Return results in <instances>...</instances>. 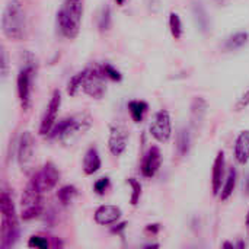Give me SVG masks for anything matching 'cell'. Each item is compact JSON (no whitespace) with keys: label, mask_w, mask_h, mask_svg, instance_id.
Instances as JSON below:
<instances>
[{"label":"cell","mask_w":249,"mask_h":249,"mask_svg":"<svg viewBox=\"0 0 249 249\" xmlns=\"http://www.w3.org/2000/svg\"><path fill=\"white\" fill-rule=\"evenodd\" d=\"M3 35L10 41H22L28 32L26 13L20 0H10L1 16Z\"/></svg>","instance_id":"obj_1"},{"label":"cell","mask_w":249,"mask_h":249,"mask_svg":"<svg viewBox=\"0 0 249 249\" xmlns=\"http://www.w3.org/2000/svg\"><path fill=\"white\" fill-rule=\"evenodd\" d=\"M0 212H1V242L3 249L12 248L19 238V220L12 196L7 191L1 193L0 197Z\"/></svg>","instance_id":"obj_2"},{"label":"cell","mask_w":249,"mask_h":249,"mask_svg":"<svg viewBox=\"0 0 249 249\" xmlns=\"http://www.w3.org/2000/svg\"><path fill=\"white\" fill-rule=\"evenodd\" d=\"M22 58V67L18 73L16 85H18V96L19 102L23 111H28L31 108V85L32 79L36 74L38 70V60L31 51H23L20 54Z\"/></svg>","instance_id":"obj_3"},{"label":"cell","mask_w":249,"mask_h":249,"mask_svg":"<svg viewBox=\"0 0 249 249\" xmlns=\"http://www.w3.org/2000/svg\"><path fill=\"white\" fill-rule=\"evenodd\" d=\"M92 127V118L88 114H76L55 123L51 133L47 136L51 140H67L74 134L88 131Z\"/></svg>","instance_id":"obj_4"},{"label":"cell","mask_w":249,"mask_h":249,"mask_svg":"<svg viewBox=\"0 0 249 249\" xmlns=\"http://www.w3.org/2000/svg\"><path fill=\"white\" fill-rule=\"evenodd\" d=\"M42 193L31 182H28L26 188L20 197V217L23 220H32L42 213Z\"/></svg>","instance_id":"obj_5"},{"label":"cell","mask_w":249,"mask_h":249,"mask_svg":"<svg viewBox=\"0 0 249 249\" xmlns=\"http://www.w3.org/2000/svg\"><path fill=\"white\" fill-rule=\"evenodd\" d=\"M60 181V171L58 168L53 163V162H47L39 171H36L32 178H31V184H34L42 194L51 191L53 188H55V185Z\"/></svg>","instance_id":"obj_6"},{"label":"cell","mask_w":249,"mask_h":249,"mask_svg":"<svg viewBox=\"0 0 249 249\" xmlns=\"http://www.w3.org/2000/svg\"><path fill=\"white\" fill-rule=\"evenodd\" d=\"M107 76L101 69H86V76L83 80V92L86 95H89L90 98L95 99H101L105 92H107V82H105Z\"/></svg>","instance_id":"obj_7"},{"label":"cell","mask_w":249,"mask_h":249,"mask_svg":"<svg viewBox=\"0 0 249 249\" xmlns=\"http://www.w3.org/2000/svg\"><path fill=\"white\" fill-rule=\"evenodd\" d=\"M34 156H35V140L31 131H25L20 136L18 144V163L25 174H31L34 168Z\"/></svg>","instance_id":"obj_8"},{"label":"cell","mask_w":249,"mask_h":249,"mask_svg":"<svg viewBox=\"0 0 249 249\" xmlns=\"http://www.w3.org/2000/svg\"><path fill=\"white\" fill-rule=\"evenodd\" d=\"M149 131H150L152 137L159 143H166L171 139L172 121H171V115L166 109H160L153 115Z\"/></svg>","instance_id":"obj_9"},{"label":"cell","mask_w":249,"mask_h":249,"mask_svg":"<svg viewBox=\"0 0 249 249\" xmlns=\"http://www.w3.org/2000/svg\"><path fill=\"white\" fill-rule=\"evenodd\" d=\"M130 133L128 128L121 123H114L109 127V139H108V149L112 156H121L128 144Z\"/></svg>","instance_id":"obj_10"},{"label":"cell","mask_w":249,"mask_h":249,"mask_svg":"<svg viewBox=\"0 0 249 249\" xmlns=\"http://www.w3.org/2000/svg\"><path fill=\"white\" fill-rule=\"evenodd\" d=\"M61 105V92L58 89H55L50 98V102L47 105V109L42 115L41 124H39V134L41 136H48L53 130V127L57 123V114Z\"/></svg>","instance_id":"obj_11"},{"label":"cell","mask_w":249,"mask_h":249,"mask_svg":"<svg viewBox=\"0 0 249 249\" xmlns=\"http://www.w3.org/2000/svg\"><path fill=\"white\" fill-rule=\"evenodd\" d=\"M160 165H162V153H160V149L158 146H152L144 158H143V162H142V175L144 178H153L158 171L160 169Z\"/></svg>","instance_id":"obj_12"},{"label":"cell","mask_w":249,"mask_h":249,"mask_svg":"<svg viewBox=\"0 0 249 249\" xmlns=\"http://www.w3.org/2000/svg\"><path fill=\"white\" fill-rule=\"evenodd\" d=\"M123 212L120 207L112 206V204H104L99 206L95 212V222L101 226H108V225H114L120 220Z\"/></svg>","instance_id":"obj_13"},{"label":"cell","mask_w":249,"mask_h":249,"mask_svg":"<svg viewBox=\"0 0 249 249\" xmlns=\"http://www.w3.org/2000/svg\"><path fill=\"white\" fill-rule=\"evenodd\" d=\"M57 26H58L61 35L69 38V39H74L80 31V23L76 22L69 15H66L61 9L57 12Z\"/></svg>","instance_id":"obj_14"},{"label":"cell","mask_w":249,"mask_h":249,"mask_svg":"<svg viewBox=\"0 0 249 249\" xmlns=\"http://www.w3.org/2000/svg\"><path fill=\"white\" fill-rule=\"evenodd\" d=\"M225 166H226V160H225V153L219 152L214 163H213V172H212V188H213V194L219 196L223 187V181H225Z\"/></svg>","instance_id":"obj_15"},{"label":"cell","mask_w":249,"mask_h":249,"mask_svg":"<svg viewBox=\"0 0 249 249\" xmlns=\"http://www.w3.org/2000/svg\"><path fill=\"white\" fill-rule=\"evenodd\" d=\"M235 159L239 165H247L249 160V130L239 133L235 142Z\"/></svg>","instance_id":"obj_16"},{"label":"cell","mask_w":249,"mask_h":249,"mask_svg":"<svg viewBox=\"0 0 249 249\" xmlns=\"http://www.w3.org/2000/svg\"><path fill=\"white\" fill-rule=\"evenodd\" d=\"M101 165H102V160H101L98 149L95 146L89 147L83 158V172L86 175H93L101 169Z\"/></svg>","instance_id":"obj_17"},{"label":"cell","mask_w":249,"mask_h":249,"mask_svg":"<svg viewBox=\"0 0 249 249\" xmlns=\"http://www.w3.org/2000/svg\"><path fill=\"white\" fill-rule=\"evenodd\" d=\"M207 112V102L201 96H196L191 104V123L194 125H198L203 123Z\"/></svg>","instance_id":"obj_18"},{"label":"cell","mask_w":249,"mask_h":249,"mask_svg":"<svg viewBox=\"0 0 249 249\" xmlns=\"http://www.w3.org/2000/svg\"><path fill=\"white\" fill-rule=\"evenodd\" d=\"M66 15L73 18L76 22H82L83 16V0H64L63 6L60 7Z\"/></svg>","instance_id":"obj_19"},{"label":"cell","mask_w":249,"mask_h":249,"mask_svg":"<svg viewBox=\"0 0 249 249\" xmlns=\"http://www.w3.org/2000/svg\"><path fill=\"white\" fill-rule=\"evenodd\" d=\"M193 15H194V19L197 22L198 29L203 34L209 32V29H210V19H209V15H207L206 9L201 6V3H194L193 4Z\"/></svg>","instance_id":"obj_20"},{"label":"cell","mask_w":249,"mask_h":249,"mask_svg":"<svg viewBox=\"0 0 249 249\" xmlns=\"http://www.w3.org/2000/svg\"><path fill=\"white\" fill-rule=\"evenodd\" d=\"M236 179H238V172H236L235 168H231L229 169V174H228V177L225 179V184L222 187V191L219 194L220 196V200L226 201V200L231 198V196L233 194L235 187H236Z\"/></svg>","instance_id":"obj_21"},{"label":"cell","mask_w":249,"mask_h":249,"mask_svg":"<svg viewBox=\"0 0 249 249\" xmlns=\"http://www.w3.org/2000/svg\"><path fill=\"white\" fill-rule=\"evenodd\" d=\"M127 108L130 111V115H131L133 121L136 124H139V123L143 121V117H144L146 111L149 109V105L144 101H130L127 104Z\"/></svg>","instance_id":"obj_22"},{"label":"cell","mask_w":249,"mask_h":249,"mask_svg":"<svg viewBox=\"0 0 249 249\" xmlns=\"http://www.w3.org/2000/svg\"><path fill=\"white\" fill-rule=\"evenodd\" d=\"M249 41L248 32H236L233 35H231L226 42H225V50L228 51H236L239 48H242L244 45H247Z\"/></svg>","instance_id":"obj_23"},{"label":"cell","mask_w":249,"mask_h":249,"mask_svg":"<svg viewBox=\"0 0 249 249\" xmlns=\"http://www.w3.org/2000/svg\"><path fill=\"white\" fill-rule=\"evenodd\" d=\"M77 194H79V191L74 185H64L57 191V198L61 203V206L66 207L73 203V200L77 197Z\"/></svg>","instance_id":"obj_24"},{"label":"cell","mask_w":249,"mask_h":249,"mask_svg":"<svg viewBox=\"0 0 249 249\" xmlns=\"http://www.w3.org/2000/svg\"><path fill=\"white\" fill-rule=\"evenodd\" d=\"M177 149H178V153L181 156H187L190 149H191V136H190V131L182 128L179 133H178V140H177Z\"/></svg>","instance_id":"obj_25"},{"label":"cell","mask_w":249,"mask_h":249,"mask_svg":"<svg viewBox=\"0 0 249 249\" xmlns=\"http://www.w3.org/2000/svg\"><path fill=\"white\" fill-rule=\"evenodd\" d=\"M85 76H86V69H85L83 71L76 73V74L69 80V85H67V93H69L70 96H76V95L79 93V90L83 88Z\"/></svg>","instance_id":"obj_26"},{"label":"cell","mask_w":249,"mask_h":249,"mask_svg":"<svg viewBox=\"0 0 249 249\" xmlns=\"http://www.w3.org/2000/svg\"><path fill=\"white\" fill-rule=\"evenodd\" d=\"M169 29L175 39H179L182 36V22L177 12H171L169 15Z\"/></svg>","instance_id":"obj_27"},{"label":"cell","mask_w":249,"mask_h":249,"mask_svg":"<svg viewBox=\"0 0 249 249\" xmlns=\"http://www.w3.org/2000/svg\"><path fill=\"white\" fill-rule=\"evenodd\" d=\"M98 28L101 32H107L111 28V9L109 6H104L98 16Z\"/></svg>","instance_id":"obj_28"},{"label":"cell","mask_w":249,"mask_h":249,"mask_svg":"<svg viewBox=\"0 0 249 249\" xmlns=\"http://www.w3.org/2000/svg\"><path fill=\"white\" fill-rule=\"evenodd\" d=\"M127 184L133 190V193H131V204L133 206H137L139 201H140V197H142V184L136 178H128L127 179Z\"/></svg>","instance_id":"obj_29"},{"label":"cell","mask_w":249,"mask_h":249,"mask_svg":"<svg viewBox=\"0 0 249 249\" xmlns=\"http://www.w3.org/2000/svg\"><path fill=\"white\" fill-rule=\"evenodd\" d=\"M28 247L29 248H39V249H47L50 248V242L45 236H39V235H34L29 238L28 241Z\"/></svg>","instance_id":"obj_30"},{"label":"cell","mask_w":249,"mask_h":249,"mask_svg":"<svg viewBox=\"0 0 249 249\" xmlns=\"http://www.w3.org/2000/svg\"><path fill=\"white\" fill-rule=\"evenodd\" d=\"M102 70H104V73H105V76L108 77V79H111V80H114V82H121L123 80V74L114 67V66H111V64H104L102 66Z\"/></svg>","instance_id":"obj_31"},{"label":"cell","mask_w":249,"mask_h":249,"mask_svg":"<svg viewBox=\"0 0 249 249\" xmlns=\"http://www.w3.org/2000/svg\"><path fill=\"white\" fill-rule=\"evenodd\" d=\"M108 188H109V178H108V177L99 178V179L95 182V185H93V190H95V193H96L98 196H104L105 191H107Z\"/></svg>","instance_id":"obj_32"},{"label":"cell","mask_w":249,"mask_h":249,"mask_svg":"<svg viewBox=\"0 0 249 249\" xmlns=\"http://www.w3.org/2000/svg\"><path fill=\"white\" fill-rule=\"evenodd\" d=\"M9 74V61H7V54L6 50L1 48V77L6 79Z\"/></svg>","instance_id":"obj_33"},{"label":"cell","mask_w":249,"mask_h":249,"mask_svg":"<svg viewBox=\"0 0 249 249\" xmlns=\"http://www.w3.org/2000/svg\"><path fill=\"white\" fill-rule=\"evenodd\" d=\"M249 105V89L242 95V98L238 101V104H236V109L238 111H241V109H244V108H247Z\"/></svg>","instance_id":"obj_34"},{"label":"cell","mask_w":249,"mask_h":249,"mask_svg":"<svg viewBox=\"0 0 249 249\" xmlns=\"http://www.w3.org/2000/svg\"><path fill=\"white\" fill-rule=\"evenodd\" d=\"M146 4L152 12H158L160 9V0H146Z\"/></svg>","instance_id":"obj_35"},{"label":"cell","mask_w":249,"mask_h":249,"mask_svg":"<svg viewBox=\"0 0 249 249\" xmlns=\"http://www.w3.org/2000/svg\"><path fill=\"white\" fill-rule=\"evenodd\" d=\"M146 231L150 232V233H158V232L160 231V225H158V223H155V225H147Z\"/></svg>","instance_id":"obj_36"},{"label":"cell","mask_w":249,"mask_h":249,"mask_svg":"<svg viewBox=\"0 0 249 249\" xmlns=\"http://www.w3.org/2000/svg\"><path fill=\"white\" fill-rule=\"evenodd\" d=\"M125 226H127V223H120V225H117V228H112V233H121V232L125 229Z\"/></svg>","instance_id":"obj_37"},{"label":"cell","mask_w":249,"mask_h":249,"mask_svg":"<svg viewBox=\"0 0 249 249\" xmlns=\"http://www.w3.org/2000/svg\"><path fill=\"white\" fill-rule=\"evenodd\" d=\"M244 190L247 191V194L249 196V174L247 175V179H245V184H244Z\"/></svg>","instance_id":"obj_38"},{"label":"cell","mask_w":249,"mask_h":249,"mask_svg":"<svg viewBox=\"0 0 249 249\" xmlns=\"http://www.w3.org/2000/svg\"><path fill=\"white\" fill-rule=\"evenodd\" d=\"M223 247H225V248H235V245H233V244H229V242L223 244Z\"/></svg>","instance_id":"obj_39"},{"label":"cell","mask_w":249,"mask_h":249,"mask_svg":"<svg viewBox=\"0 0 249 249\" xmlns=\"http://www.w3.org/2000/svg\"><path fill=\"white\" fill-rule=\"evenodd\" d=\"M144 248H159V245L158 244H153V245H146Z\"/></svg>","instance_id":"obj_40"},{"label":"cell","mask_w":249,"mask_h":249,"mask_svg":"<svg viewBox=\"0 0 249 249\" xmlns=\"http://www.w3.org/2000/svg\"><path fill=\"white\" fill-rule=\"evenodd\" d=\"M124 1H125V0H115V3H117V4H120V6H123V4H124Z\"/></svg>","instance_id":"obj_41"},{"label":"cell","mask_w":249,"mask_h":249,"mask_svg":"<svg viewBox=\"0 0 249 249\" xmlns=\"http://www.w3.org/2000/svg\"><path fill=\"white\" fill-rule=\"evenodd\" d=\"M247 225L249 226V212H248V217H247Z\"/></svg>","instance_id":"obj_42"}]
</instances>
